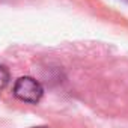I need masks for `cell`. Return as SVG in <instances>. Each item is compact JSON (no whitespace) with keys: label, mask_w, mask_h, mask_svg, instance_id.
<instances>
[{"label":"cell","mask_w":128,"mask_h":128,"mask_svg":"<svg viewBox=\"0 0 128 128\" xmlns=\"http://www.w3.org/2000/svg\"><path fill=\"white\" fill-rule=\"evenodd\" d=\"M14 95L20 101L29 102V104H36L44 95V88L42 84L35 80L33 77H20L15 84H14Z\"/></svg>","instance_id":"cell-1"},{"label":"cell","mask_w":128,"mask_h":128,"mask_svg":"<svg viewBox=\"0 0 128 128\" xmlns=\"http://www.w3.org/2000/svg\"><path fill=\"white\" fill-rule=\"evenodd\" d=\"M8 83H9V71L6 66L0 65V90H3Z\"/></svg>","instance_id":"cell-2"},{"label":"cell","mask_w":128,"mask_h":128,"mask_svg":"<svg viewBox=\"0 0 128 128\" xmlns=\"http://www.w3.org/2000/svg\"><path fill=\"white\" fill-rule=\"evenodd\" d=\"M33 128H48V126H33Z\"/></svg>","instance_id":"cell-3"}]
</instances>
